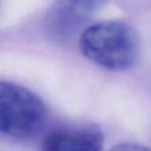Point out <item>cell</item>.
<instances>
[{"label": "cell", "instance_id": "7a4b0ae2", "mask_svg": "<svg viewBox=\"0 0 151 151\" xmlns=\"http://www.w3.org/2000/svg\"><path fill=\"white\" fill-rule=\"evenodd\" d=\"M46 108L29 89L0 81V133L16 139L34 137L43 127Z\"/></svg>", "mask_w": 151, "mask_h": 151}, {"label": "cell", "instance_id": "277c9868", "mask_svg": "<svg viewBox=\"0 0 151 151\" xmlns=\"http://www.w3.org/2000/svg\"><path fill=\"white\" fill-rule=\"evenodd\" d=\"M104 136L96 125L62 127L45 136L41 151H102Z\"/></svg>", "mask_w": 151, "mask_h": 151}, {"label": "cell", "instance_id": "5b68a950", "mask_svg": "<svg viewBox=\"0 0 151 151\" xmlns=\"http://www.w3.org/2000/svg\"><path fill=\"white\" fill-rule=\"evenodd\" d=\"M110 151H151V148L134 143H122L114 146Z\"/></svg>", "mask_w": 151, "mask_h": 151}, {"label": "cell", "instance_id": "3957f363", "mask_svg": "<svg viewBox=\"0 0 151 151\" xmlns=\"http://www.w3.org/2000/svg\"><path fill=\"white\" fill-rule=\"evenodd\" d=\"M109 0H55L44 19L46 35L56 42H64L81 30L95 12Z\"/></svg>", "mask_w": 151, "mask_h": 151}, {"label": "cell", "instance_id": "6da1fadb", "mask_svg": "<svg viewBox=\"0 0 151 151\" xmlns=\"http://www.w3.org/2000/svg\"><path fill=\"white\" fill-rule=\"evenodd\" d=\"M82 55L108 71L133 67L140 55L139 36L135 29L119 20L103 21L86 27L79 39Z\"/></svg>", "mask_w": 151, "mask_h": 151}]
</instances>
